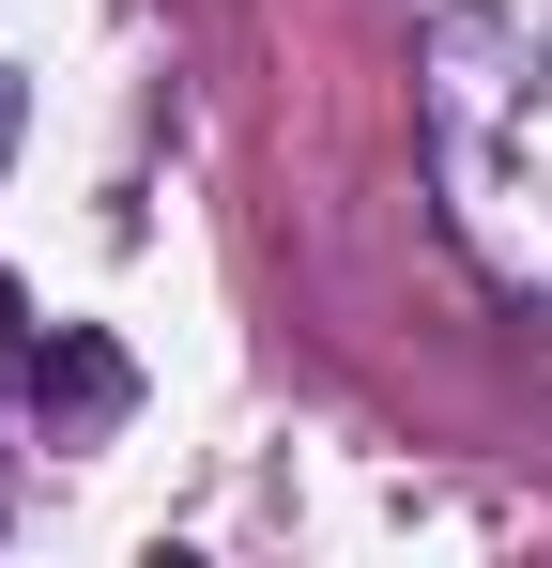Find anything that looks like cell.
<instances>
[{
  "instance_id": "6da1fadb",
  "label": "cell",
  "mask_w": 552,
  "mask_h": 568,
  "mask_svg": "<svg viewBox=\"0 0 552 568\" xmlns=\"http://www.w3.org/2000/svg\"><path fill=\"white\" fill-rule=\"evenodd\" d=\"M0 139H16V78H0Z\"/></svg>"
}]
</instances>
